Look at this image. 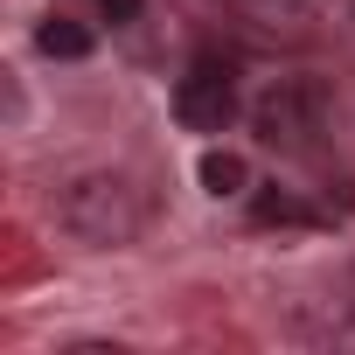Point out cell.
<instances>
[{
  "label": "cell",
  "mask_w": 355,
  "mask_h": 355,
  "mask_svg": "<svg viewBox=\"0 0 355 355\" xmlns=\"http://www.w3.org/2000/svg\"><path fill=\"white\" fill-rule=\"evenodd\" d=\"M56 216H63V230H70V237H84V244L112 251V244H132V237L146 230V196L125 182V174L91 167V174H70V182H63Z\"/></svg>",
  "instance_id": "6da1fadb"
},
{
  "label": "cell",
  "mask_w": 355,
  "mask_h": 355,
  "mask_svg": "<svg viewBox=\"0 0 355 355\" xmlns=\"http://www.w3.org/2000/svg\"><path fill=\"white\" fill-rule=\"evenodd\" d=\"M174 119L189 132H230V119H237V63L202 49L182 77H174Z\"/></svg>",
  "instance_id": "7a4b0ae2"
},
{
  "label": "cell",
  "mask_w": 355,
  "mask_h": 355,
  "mask_svg": "<svg viewBox=\"0 0 355 355\" xmlns=\"http://www.w3.org/2000/svg\"><path fill=\"white\" fill-rule=\"evenodd\" d=\"M258 132H265V146L306 153L313 132H320V91H313V84H279V91H265V105H258Z\"/></svg>",
  "instance_id": "3957f363"
},
{
  "label": "cell",
  "mask_w": 355,
  "mask_h": 355,
  "mask_svg": "<svg viewBox=\"0 0 355 355\" xmlns=\"http://www.w3.org/2000/svg\"><path fill=\"white\" fill-rule=\"evenodd\" d=\"M196 174H202L209 196H244V189H251V167H244L230 146H209V153L196 160Z\"/></svg>",
  "instance_id": "277c9868"
},
{
  "label": "cell",
  "mask_w": 355,
  "mask_h": 355,
  "mask_svg": "<svg viewBox=\"0 0 355 355\" xmlns=\"http://www.w3.org/2000/svg\"><path fill=\"white\" fill-rule=\"evenodd\" d=\"M35 49H42V56L77 63V56H91V28H84V21H70V15H49V21L35 28Z\"/></svg>",
  "instance_id": "5b68a950"
},
{
  "label": "cell",
  "mask_w": 355,
  "mask_h": 355,
  "mask_svg": "<svg viewBox=\"0 0 355 355\" xmlns=\"http://www.w3.org/2000/svg\"><path fill=\"white\" fill-rule=\"evenodd\" d=\"M251 216H258V223H313V209H300L293 196H272V189L251 196Z\"/></svg>",
  "instance_id": "8992f818"
},
{
  "label": "cell",
  "mask_w": 355,
  "mask_h": 355,
  "mask_svg": "<svg viewBox=\"0 0 355 355\" xmlns=\"http://www.w3.org/2000/svg\"><path fill=\"white\" fill-rule=\"evenodd\" d=\"M98 8H105V21H132V15H139V0H98Z\"/></svg>",
  "instance_id": "52a82bcc"
}]
</instances>
